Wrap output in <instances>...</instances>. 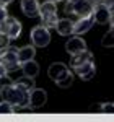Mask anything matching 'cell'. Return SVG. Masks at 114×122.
<instances>
[{
    "mask_svg": "<svg viewBox=\"0 0 114 122\" xmlns=\"http://www.w3.org/2000/svg\"><path fill=\"white\" fill-rule=\"evenodd\" d=\"M101 44H103L104 47H113L114 46V29H113V26H111V29H109L104 36H103Z\"/></svg>",
    "mask_w": 114,
    "mask_h": 122,
    "instance_id": "obj_21",
    "label": "cell"
},
{
    "mask_svg": "<svg viewBox=\"0 0 114 122\" xmlns=\"http://www.w3.org/2000/svg\"><path fill=\"white\" fill-rule=\"evenodd\" d=\"M65 72H68V67H67L65 64H62V62H56V64H52V65L49 67L47 75H49V78H51L52 81H57Z\"/></svg>",
    "mask_w": 114,
    "mask_h": 122,
    "instance_id": "obj_11",
    "label": "cell"
},
{
    "mask_svg": "<svg viewBox=\"0 0 114 122\" xmlns=\"http://www.w3.org/2000/svg\"><path fill=\"white\" fill-rule=\"evenodd\" d=\"M51 13H57V5L54 2H42V3H39V11L38 15L39 16H42V15H51Z\"/></svg>",
    "mask_w": 114,
    "mask_h": 122,
    "instance_id": "obj_18",
    "label": "cell"
},
{
    "mask_svg": "<svg viewBox=\"0 0 114 122\" xmlns=\"http://www.w3.org/2000/svg\"><path fill=\"white\" fill-rule=\"evenodd\" d=\"M0 96L3 98V101H8L13 107H23V106H29L28 103V91H23L13 83H7L0 86Z\"/></svg>",
    "mask_w": 114,
    "mask_h": 122,
    "instance_id": "obj_1",
    "label": "cell"
},
{
    "mask_svg": "<svg viewBox=\"0 0 114 122\" xmlns=\"http://www.w3.org/2000/svg\"><path fill=\"white\" fill-rule=\"evenodd\" d=\"M91 16H93V21H96L98 25H106V23H109V25L113 26V10H109L106 5H103V3L96 5L95 8H93Z\"/></svg>",
    "mask_w": 114,
    "mask_h": 122,
    "instance_id": "obj_3",
    "label": "cell"
},
{
    "mask_svg": "<svg viewBox=\"0 0 114 122\" xmlns=\"http://www.w3.org/2000/svg\"><path fill=\"white\" fill-rule=\"evenodd\" d=\"M8 46H10V38L3 31H0V49L3 51V49H7Z\"/></svg>",
    "mask_w": 114,
    "mask_h": 122,
    "instance_id": "obj_23",
    "label": "cell"
},
{
    "mask_svg": "<svg viewBox=\"0 0 114 122\" xmlns=\"http://www.w3.org/2000/svg\"><path fill=\"white\" fill-rule=\"evenodd\" d=\"M13 0H0V7H5V5H8V3H11Z\"/></svg>",
    "mask_w": 114,
    "mask_h": 122,
    "instance_id": "obj_29",
    "label": "cell"
},
{
    "mask_svg": "<svg viewBox=\"0 0 114 122\" xmlns=\"http://www.w3.org/2000/svg\"><path fill=\"white\" fill-rule=\"evenodd\" d=\"M90 5H93V7H96V5H99V3H103V0H86Z\"/></svg>",
    "mask_w": 114,
    "mask_h": 122,
    "instance_id": "obj_27",
    "label": "cell"
},
{
    "mask_svg": "<svg viewBox=\"0 0 114 122\" xmlns=\"http://www.w3.org/2000/svg\"><path fill=\"white\" fill-rule=\"evenodd\" d=\"M0 62L7 67V68H11V67L18 65L16 49H13V47H10V46L7 47V49H3V51H2V54H0Z\"/></svg>",
    "mask_w": 114,
    "mask_h": 122,
    "instance_id": "obj_9",
    "label": "cell"
},
{
    "mask_svg": "<svg viewBox=\"0 0 114 122\" xmlns=\"http://www.w3.org/2000/svg\"><path fill=\"white\" fill-rule=\"evenodd\" d=\"M113 103H109V104H101V109L99 111H104V112H113Z\"/></svg>",
    "mask_w": 114,
    "mask_h": 122,
    "instance_id": "obj_25",
    "label": "cell"
},
{
    "mask_svg": "<svg viewBox=\"0 0 114 122\" xmlns=\"http://www.w3.org/2000/svg\"><path fill=\"white\" fill-rule=\"evenodd\" d=\"M8 18V13H7V8L5 7H0V28H2V25L5 23V20Z\"/></svg>",
    "mask_w": 114,
    "mask_h": 122,
    "instance_id": "obj_24",
    "label": "cell"
},
{
    "mask_svg": "<svg viewBox=\"0 0 114 122\" xmlns=\"http://www.w3.org/2000/svg\"><path fill=\"white\" fill-rule=\"evenodd\" d=\"M93 16L90 15V16H82V18H78L77 21H73V28H72V34H77V36H82V34H85L88 33L91 26H93Z\"/></svg>",
    "mask_w": 114,
    "mask_h": 122,
    "instance_id": "obj_6",
    "label": "cell"
},
{
    "mask_svg": "<svg viewBox=\"0 0 114 122\" xmlns=\"http://www.w3.org/2000/svg\"><path fill=\"white\" fill-rule=\"evenodd\" d=\"M31 42L34 47H46L51 42V33L46 26L39 25L31 29Z\"/></svg>",
    "mask_w": 114,
    "mask_h": 122,
    "instance_id": "obj_2",
    "label": "cell"
},
{
    "mask_svg": "<svg viewBox=\"0 0 114 122\" xmlns=\"http://www.w3.org/2000/svg\"><path fill=\"white\" fill-rule=\"evenodd\" d=\"M51 2H54V3H59V2H62V0H51Z\"/></svg>",
    "mask_w": 114,
    "mask_h": 122,
    "instance_id": "obj_30",
    "label": "cell"
},
{
    "mask_svg": "<svg viewBox=\"0 0 114 122\" xmlns=\"http://www.w3.org/2000/svg\"><path fill=\"white\" fill-rule=\"evenodd\" d=\"M47 101V94L44 90H39V88H33L29 91V96H28V103L33 109H38V107H42Z\"/></svg>",
    "mask_w": 114,
    "mask_h": 122,
    "instance_id": "obj_5",
    "label": "cell"
},
{
    "mask_svg": "<svg viewBox=\"0 0 114 122\" xmlns=\"http://www.w3.org/2000/svg\"><path fill=\"white\" fill-rule=\"evenodd\" d=\"M16 56H18V64H23V62H28L33 57L36 56V47L34 46H23L16 49Z\"/></svg>",
    "mask_w": 114,
    "mask_h": 122,
    "instance_id": "obj_13",
    "label": "cell"
},
{
    "mask_svg": "<svg viewBox=\"0 0 114 122\" xmlns=\"http://www.w3.org/2000/svg\"><path fill=\"white\" fill-rule=\"evenodd\" d=\"M57 13H51V15H42L41 16V21H42V26H46L47 29L56 28L57 25Z\"/></svg>",
    "mask_w": 114,
    "mask_h": 122,
    "instance_id": "obj_20",
    "label": "cell"
},
{
    "mask_svg": "<svg viewBox=\"0 0 114 122\" xmlns=\"http://www.w3.org/2000/svg\"><path fill=\"white\" fill-rule=\"evenodd\" d=\"M72 28H73V21L68 18H62V20H57V25H56V29L59 34L62 36H68L72 34Z\"/></svg>",
    "mask_w": 114,
    "mask_h": 122,
    "instance_id": "obj_16",
    "label": "cell"
},
{
    "mask_svg": "<svg viewBox=\"0 0 114 122\" xmlns=\"http://www.w3.org/2000/svg\"><path fill=\"white\" fill-rule=\"evenodd\" d=\"M56 83H57V86H60V88H68L70 85L73 83V73H72L70 70H68V72H65V73L60 76Z\"/></svg>",
    "mask_w": 114,
    "mask_h": 122,
    "instance_id": "obj_19",
    "label": "cell"
},
{
    "mask_svg": "<svg viewBox=\"0 0 114 122\" xmlns=\"http://www.w3.org/2000/svg\"><path fill=\"white\" fill-rule=\"evenodd\" d=\"M85 49H86V42L80 38V36H75V38L68 39L67 44H65V51L70 56H73L77 52H82V51H85Z\"/></svg>",
    "mask_w": 114,
    "mask_h": 122,
    "instance_id": "obj_10",
    "label": "cell"
},
{
    "mask_svg": "<svg viewBox=\"0 0 114 122\" xmlns=\"http://www.w3.org/2000/svg\"><path fill=\"white\" fill-rule=\"evenodd\" d=\"M13 83L16 85L18 88H21L23 91H31L34 86H36V83H34V78H31V76H26V75H21L20 78H16Z\"/></svg>",
    "mask_w": 114,
    "mask_h": 122,
    "instance_id": "obj_17",
    "label": "cell"
},
{
    "mask_svg": "<svg viewBox=\"0 0 114 122\" xmlns=\"http://www.w3.org/2000/svg\"><path fill=\"white\" fill-rule=\"evenodd\" d=\"M7 72H8V68H7V67H5L3 64H2V62H0V78L7 75Z\"/></svg>",
    "mask_w": 114,
    "mask_h": 122,
    "instance_id": "obj_26",
    "label": "cell"
},
{
    "mask_svg": "<svg viewBox=\"0 0 114 122\" xmlns=\"http://www.w3.org/2000/svg\"><path fill=\"white\" fill-rule=\"evenodd\" d=\"M13 112V106L8 101H2L0 103V114H11Z\"/></svg>",
    "mask_w": 114,
    "mask_h": 122,
    "instance_id": "obj_22",
    "label": "cell"
},
{
    "mask_svg": "<svg viewBox=\"0 0 114 122\" xmlns=\"http://www.w3.org/2000/svg\"><path fill=\"white\" fill-rule=\"evenodd\" d=\"M75 70V73L82 80H91L93 76H95V73H96V67H95V62L93 60H88V62H85V64H82V65H78V67H75L73 68Z\"/></svg>",
    "mask_w": 114,
    "mask_h": 122,
    "instance_id": "obj_8",
    "label": "cell"
},
{
    "mask_svg": "<svg viewBox=\"0 0 114 122\" xmlns=\"http://www.w3.org/2000/svg\"><path fill=\"white\" fill-rule=\"evenodd\" d=\"M101 109V104H93V106H90V111H99Z\"/></svg>",
    "mask_w": 114,
    "mask_h": 122,
    "instance_id": "obj_28",
    "label": "cell"
},
{
    "mask_svg": "<svg viewBox=\"0 0 114 122\" xmlns=\"http://www.w3.org/2000/svg\"><path fill=\"white\" fill-rule=\"evenodd\" d=\"M88 60H93V54H91L88 49H85V51L77 52V54H73V56H72L70 67H72V68H75V67L82 65V64H85V62H88Z\"/></svg>",
    "mask_w": 114,
    "mask_h": 122,
    "instance_id": "obj_12",
    "label": "cell"
},
{
    "mask_svg": "<svg viewBox=\"0 0 114 122\" xmlns=\"http://www.w3.org/2000/svg\"><path fill=\"white\" fill-rule=\"evenodd\" d=\"M93 5H90L86 0H72V15H77L78 18L90 16L93 13Z\"/></svg>",
    "mask_w": 114,
    "mask_h": 122,
    "instance_id": "obj_7",
    "label": "cell"
},
{
    "mask_svg": "<svg viewBox=\"0 0 114 122\" xmlns=\"http://www.w3.org/2000/svg\"><path fill=\"white\" fill-rule=\"evenodd\" d=\"M0 54H2V49H0Z\"/></svg>",
    "mask_w": 114,
    "mask_h": 122,
    "instance_id": "obj_31",
    "label": "cell"
},
{
    "mask_svg": "<svg viewBox=\"0 0 114 122\" xmlns=\"http://www.w3.org/2000/svg\"><path fill=\"white\" fill-rule=\"evenodd\" d=\"M21 67V72H23V75L26 76H31V78H34V76L39 73V65L34 62V59H31L28 62H23V64H20Z\"/></svg>",
    "mask_w": 114,
    "mask_h": 122,
    "instance_id": "obj_15",
    "label": "cell"
},
{
    "mask_svg": "<svg viewBox=\"0 0 114 122\" xmlns=\"http://www.w3.org/2000/svg\"><path fill=\"white\" fill-rule=\"evenodd\" d=\"M0 31H3L10 39H16L20 34H21V23H20L16 18L8 16V18L5 20V23L2 25Z\"/></svg>",
    "mask_w": 114,
    "mask_h": 122,
    "instance_id": "obj_4",
    "label": "cell"
},
{
    "mask_svg": "<svg viewBox=\"0 0 114 122\" xmlns=\"http://www.w3.org/2000/svg\"><path fill=\"white\" fill-rule=\"evenodd\" d=\"M21 10L26 16H36L39 11L38 0H21Z\"/></svg>",
    "mask_w": 114,
    "mask_h": 122,
    "instance_id": "obj_14",
    "label": "cell"
}]
</instances>
